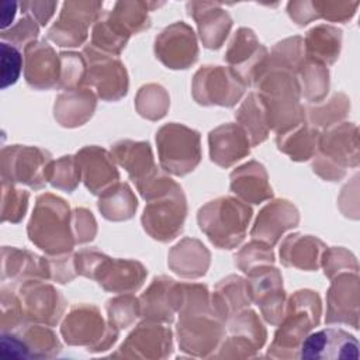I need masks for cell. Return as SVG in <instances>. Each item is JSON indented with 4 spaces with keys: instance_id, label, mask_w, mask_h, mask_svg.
Wrapping results in <instances>:
<instances>
[{
    "instance_id": "obj_26",
    "label": "cell",
    "mask_w": 360,
    "mask_h": 360,
    "mask_svg": "<svg viewBox=\"0 0 360 360\" xmlns=\"http://www.w3.org/2000/svg\"><path fill=\"white\" fill-rule=\"evenodd\" d=\"M249 138L242 127L224 124L210 132V155L212 162L228 167L249 153Z\"/></svg>"
},
{
    "instance_id": "obj_17",
    "label": "cell",
    "mask_w": 360,
    "mask_h": 360,
    "mask_svg": "<svg viewBox=\"0 0 360 360\" xmlns=\"http://www.w3.org/2000/svg\"><path fill=\"white\" fill-rule=\"evenodd\" d=\"M172 353V332L169 328L142 322L138 325L120 346L114 356L139 357V359H160Z\"/></svg>"
},
{
    "instance_id": "obj_40",
    "label": "cell",
    "mask_w": 360,
    "mask_h": 360,
    "mask_svg": "<svg viewBox=\"0 0 360 360\" xmlns=\"http://www.w3.org/2000/svg\"><path fill=\"white\" fill-rule=\"evenodd\" d=\"M169 107V96L158 84L143 86L136 97V108L142 117L149 120L162 118Z\"/></svg>"
},
{
    "instance_id": "obj_1",
    "label": "cell",
    "mask_w": 360,
    "mask_h": 360,
    "mask_svg": "<svg viewBox=\"0 0 360 360\" xmlns=\"http://www.w3.org/2000/svg\"><path fill=\"white\" fill-rule=\"evenodd\" d=\"M72 218L66 202L53 194L38 197L28 224L32 243L49 255L70 252L76 243L72 232Z\"/></svg>"
},
{
    "instance_id": "obj_44",
    "label": "cell",
    "mask_w": 360,
    "mask_h": 360,
    "mask_svg": "<svg viewBox=\"0 0 360 360\" xmlns=\"http://www.w3.org/2000/svg\"><path fill=\"white\" fill-rule=\"evenodd\" d=\"M273 252L270 245H262L257 242L250 243L243 250L239 252L236 257V264L245 271L250 273L259 267L270 266L273 263Z\"/></svg>"
},
{
    "instance_id": "obj_42",
    "label": "cell",
    "mask_w": 360,
    "mask_h": 360,
    "mask_svg": "<svg viewBox=\"0 0 360 360\" xmlns=\"http://www.w3.org/2000/svg\"><path fill=\"white\" fill-rule=\"evenodd\" d=\"M108 319L117 329L129 326L139 315V301L131 295L118 297L107 302Z\"/></svg>"
},
{
    "instance_id": "obj_29",
    "label": "cell",
    "mask_w": 360,
    "mask_h": 360,
    "mask_svg": "<svg viewBox=\"0 0 360 360\" xmlns=\"http://www.w3.org/2000/svg\"><path fill=\"white\" fill-rule=\"evenodd\" d=\"M96 108V97L87 89L65 90L55 103V118L65 127L86 122Z\"/></svg>"
},
{
    "instance_id": "obj_5",
    "label": "cell",
    "mask_w": 360,
    "mask_h": 360,
    "mask_svg": "<svg viewBox=\"0 0 360 360\" xmlns=\"http://www.w3.org/2000/svg\"><path fill=\"white\" fill-rule=\"evenodd\" d=\"M318 146L321 155L314 163V170L326 180L343 177L346 166L359 163L357 128L352 124H343L332 128L323 136H319Z\"/></svg>"
},
{
    "instance_id": "obj_48",
    "label": "cell",
    "mask_w": 360,
    "mask_h": 360,
    "mask_svg": "<svg viewBox=\"0 0 360 360\" xmlns=\"http://www.w3.org/2000/svg\"><path fill=\"white\" fill-rule=\"evenodd\" d=\"M323 266H325V274L329 278H333V276L338 274V271H342V269L350 270V266L357 269L356 259L347 250L340 249V248L330 249V250L325 252Z\"/></svg>"
},
{
    "instance_id": "obj_12",
    "label": "cell",
    "mask_w": 360,
    "mask_h": 360,
    "mask_svg": "<svg viewBox=\"0 0 360 360\" xmlns=\"http://www.w3.org/2000/svg\"><path fill=\"white\" fill-rule=\"evenodd\" d=\"M250 280L246 283L248 295L260 305L264 319L273 325L281 322L284 316V291L281 276L277 269L266 266L249 273Z\"/></svg>"
},
{
    "instance_id": "obj_37",
    "label": "cell",
    "mask_w": 360,
    "mask_h": 360,
    "mask_svg": "<svg viewBox=\"0 0 360 360\" xmlns=\"http://www.w3.org/2000/svg\"><path fill=\"white\" fill-rule=\"evenodd\" d=\"M98 210L107 219H128L136 210V198L125 183H115L101 194Z\"/></svg>"
},
{
    "instance_id": "obj_9",
    "label": "cell",
    "mask_w": 360,
    "mask_h": 360,
    "mask_svg": "<svg viewBox=\"0 0 360 360\" xmlns=\"http://www.w3.org/2000/svg\"><path fill=\"white\" fill-rule=\"evenodd\" d=\"M186 211L184 195L181 188L176 186L173 190L149 201L142 215L143 228L158 240H170L180 233Z\"/></svg>"
},
{
    "instance_id": "obj_11",
    "label": "cell",
    "mask_w": 360,
    "mask_h": 360,
    "mask_svg": "<svg viewBox=\"0 0 360 360\" xmlns=\"http://www.w3.org/2000/svg\"><path fill=\"white\" fill-rule=\"evenodd\" d=\"M3 179L28 184L32 188H41L46 183V170L51 155L39 148L18 146L3 150Z\"/></svg>"
},
{
    "instance_id": "obj_33",
    "label": "cell",
    "mask_w": 360,
    "mask_h": 360,
    "mask_svg": "<svg viewBox=\"0 0 360 360\" xmlns=\"http://www.w3.org/2000/svg\"><path fill=\"white\" fill-rule=\"evenodd\" d=\"M342 32L330 25H318L308 31L305 38V49L308 59H314L323 65L333 63L339 55Z\"/></svg>"
},
{
    "instance_id": "obj_15",
    "label": "cell",
    "mask_w": 360,
    "mask_h": 360,
    "mask_svg": "<svg viewBox=\"0 0 360 360\" xmlns=\"http://www.w3.org/2000/svg\"><path fill=\"white\" fill-rule=\"evenodd\" d=\"M266 56L267 52L264 46L259 44L255 34L248 28H240L235 34L225 59L248 86L252 82L256 83L264 73L267 68Z\"/></svg>"
},
{
    "instance_id": "obj_21",
    "label": "cell",
    "mask_w": 360,
    "mask_h": 360,
    "mask_svg": "<svg viewBox=\"0 0 360 360\" xmlns=\"http://www.w3.org/2000/svg\"><path fill=\"white\" fill-rule=\"evenodd\" d=\"M25 80L35 89H51L59 84L60 58L46 42L25 45Z\"/></svg>"
},
{
    "instance_id": "obj_50",
    "label": "cell",
    "mask_w": 360,
    "mask_h": 360,
    "mask_svg": "<svg viewBox=\"0 0 360 360\" xmlns=\"http://www.w3.org/2000/svg\"><path fill=\"white\" fill-rule=\"evenodd\" d=\"M15 7H17L15 3H10V1H3L1 3V28L3 30L6 27H8L11 20L14 18Z\"/></svg>"
},
{
    "instance_id": "obj_45",
    "label": "cell",
    "mask_w": 360,
    "mask_h": 360,
    "mask_svg": "<svg viewBox=\"0 0 360 360\" xmlns=\"http://www.w3.org/2000/svg\"><path fill=\"white\" fill-rule=\"evenodd\" d=\"M21 72V55L17 48L1 42V87L17 82Z\"/></svg>"
},
{
    "instance_id": "obj_38",
    "label": "cell",
    "mask_w": 360,
    "mask_h": 360,
    "mask_svg": "<svg viewBox=\"0 0 360 360\" xmlns=\"http://www.w3.org/2000/svg\"><path fill=\"white\" fill-rule=\"evenodd\" d=\"M298 70L301 75L300 91H302L309 101H321L329 87V73L326 66L314 59H307Z\"/></svg>"
},
{
    "instance_id": "obj_25",
    "label": "cell",
    "mask_w": 360,
    "mask_h": 360,
    "mask_svg": "<svg viewBox=\"0 0 360 360\" xmlns=\"http://www.w3.org/2000/svg\"><path fill=\"white\" fill-rule=\"evenodd\" d=\"M82 179L93 194H103L112 184L118 183V172L112 158L97 146L82 149L77 156Z\"/></svg>"
},
{
    "instance_id": "obj_20",
    "label": "cell",
    "mask_w": 360,
    "mask_h": 360,
    "mask_svg": "<svg viewBox=\"0 0 360 360\" xmlns=\"http://www.w3.org/2000/svg\"><path fill=\"white\" fill-rule=\"evenodd\" d=\"M112 156L127 169L129 177L136 183L141 194H143L159 179L148 142L121 141L114 145Z\"/></svg>"
},
{
    "instance_id": "obj_13",
    "label": "cell",
    "mask_w": 360,
    "mask_h": 360,
    "mask_svg": "<svg viewBox=\"0 0 360 360\" xmlns=\"http://www.w3.org/2000/svg\"><path fill=\"white\" fill-rule=\"evenodd\" d=\"M266 330L253 311L236 314L229 323L228 336L219 349L218 357H252L263 346Z\"/></svg>"
},
{
    "instance_id": "obj_23",
    "label": "cell",
    "mask_w": 360,
    "mask_h": 360,
    "mask_svg": "<svg viewBox=\"0 0 360 360\" xmlns=\"http://www.w3.org/2000/svg\"><path fill=\"white\" fill-rule=\"evenodd\" d=\"M145 276L146 270L138 262L110 259L103 256L91 278H96L98 284L107 291L131 292L141 287Z\"/></svg>"
},
{
    "instance_id": "obj_31",
    "label": "cell",
    "mask_w": 360,
    "mask_h": 360,
    "mask_svg": "<svg viewBox=\"0 0 360 360\" xmlns=\"http://www.w3.org/2000/svg\"><path fill=\"white\" fill-rule=\"evenodd\" d=\"M197 6L201 10H193L190 14L198 24L202 44L207 48H219L232 24L229 15L211 3H197Z\"/></svg>"
},
{
    "instance_id": "obj_19",
    "label": "cell",
    "mask_w": 360,
    "mask_h": 360,
    "mask_svg": "<svg viewBox=\"0 0 360 360\" xmlns=\"http://www.w3.org/2000/svg\"><path fill=\"white\" fill-rule=\"evenodd\" d=\"M100 3H65L59 20L48 37L59 46H77L87 37V27L97 14Z\"/></svg>"
},
{
    "instance_id": "obj_43",
    "label": "cell",
    "mask_w": 360,
    "mask_h": 360,
    "mask_svg": "<svg viewBox=\"0 0 360 360\" xmlns=\"http://www.w3.org/2000/svg\"><path fill=\"white\" fill-rule=\"evenodd\" d=\"M349 110V100L343 94H335L325 105L311 108L308 115L314 125H332V122L339 121L346 115Z\"/></svg>"
},
{
    "instance_id": "obj_6",
    "label": "cell",
    "mask_w": 360,
    "mask_h": 360,
    "mask_svg": "<svg viewBox=\"0 0 360 360\" xmlns=\"http://www.w3.org/2000/svg\"><path fill=\"white\" fill-rule=\"evenodd\" d=\"M66 343L86 346L89 352L107 350L118 336V329L111 323L107 326L93 305H76L66 315L62 328Z\"/></svg>"
},
{
    "instance_id": "obj_41",
    "label": "cell",
    "mask_w": 360,
    "mask_h": 360,
    "mask_svg": "<svg viewBox=\"0 0 360 360\" xmlns=\"http://www.w3.org/2000/svg\"><path fill=\"white\" fill-rule=\"evenodd\" d=\"M60 79L59 87H65L66 90L79 89V86L84 84L87 63L83 55L70 52L60 53Z\"/></svg>"
},
{
    "instance_id": "obj_32",
    "label": "cell",
    "mask_w": 360,
    "mask_h": 360,
    "mask_svg": "<svg viewBox=\"0 0 360 360\" xmlns=\"http://www.w3.org/2000/svg\"><path fill=\"white\" fill-rule=\"evenodd\" d=\"M210 262L208 250L194 239H184L173 248L169 266L180 276L198 277L205 273Z\"/></svg>"
},
{
    "instance_id": "obj_16",
    "label": "cell",
    "mask_w": 360,
    "mask_h": 360,
    "mask_svg": "<svg viewBox=\"0 0 360 360\" xmlns=\"http://www.w3.org/2000/svg\"><path fill=\"white\" fill-rule=\"evenodd\" d=\"M22 314L28 321L55 325L65 309L63 297L52 285L39 281H28L20 290Z\"/></svg>"
},
{
    "instance_id": "obj_39",
    "label": "cell",
    "mask_w": 360,
    "mask_h": 360,
    "mask_svg": "<svg viewBox=\"0 0 360 360\" xmlns=\"http://www.w3.org/2000/svg\"><path fill=\"white\" fill-rule=\"evenodd\" d=\"M80 167L73 156H63L56 162H51L46 170V181L53 187L72 191L80 180Z\"/></svg>"
},
{
    "instance_id": "obj_24",
    "label": "cell",
    "mask_w": 360,
    "mask_h": 360,
    "mask_svg": "<svg viewBox=\"0 0 360 360\" xmlns=\"http://www.w3.org/2000/svg\"><path fill=\"white\" fill-rule=\"evenodd\" d=\"M359 318V277L357 273H343L332 283L328 294L326 322L349 323L357 328Z\"/></svg>"
},
{
    "instance_id": "obj_10",
    "label": "cell",
    "mask_w": 360,
    "mask_h": 360,
    "mask_svg": "<svg viewBox=\"0 0 360 360\" xmlns=\"http://www.w3.org/2000/svg\"><path fill=\"white\" fill-rule=\"evenodd\" d=\"M83 56L87 60L84 84L93 86L103 100H118L127 93V72L120 60L94 49L91 45L84 48Z\"/></svg>"
},
{
    "instance_id": "obj_3",
    "label": "cell",
    "mask_w": 360,
    "mask_h": 360,
    "mask_svg": "<svg viewBox=\"0 0 360 360\" xmlns=\"http://www.w3.org/2000/svg\"><path fill=\"white\" fill-rule=\"evenodd\" d=\"M321 301L316 292L297 291L290 301L288 309L281 319V326L276 332L269 354L281 357L287 350H300V345L307 333L319 322Z\"/></svg>"
},
{
    "instance_id": "obj_28",
    "label": "cell",
    "mask_w": 360,
    "mask_h": 360,
    "mask_svg": "<svg viewBox=\"0 0 360 360\" xmlns=\"http://www.w3.org/2000/svg\"><path fill=\"white\" fill-rule=\"evenodd\" d=\"M231 190L248 202L259 204L271 197L264 167L257 162H249L231 174Z\"/></svg>"
},
{
    "instance_id": "obj_35",
    "label": "cell",
    "mask_w": 360,
    "mask_h": 360,
    "mask_svg": "<svg viewBox=\"0 0 360 360\" xmlns=\"http://www.w3.org/2000/svg\"><path fill=\"white\" fill-rule=\"evenodd\" d=\"M14 333L21 342L24 357H53L60 353V343L56 335L46 326L31 325Z\"/></svg>"
},
{
    "instance_id": "obj_49",
    "label": "cell",
    "mask_w": 360,
    "mask_h": 360,
    "mask_svg": "<svg viewBox=\"0 0 360 360\" xmlns=\"http://www.w3.org/2000/svg\"><path fill=\"white\" fill-rule=\"evenodd\" d=\"M11 35H1L3 39H10L14 44H30L38 34V27L34 20L25 17L18 21V24L10 30Z\"/></svg>"
},
{
    "instance_id": "obj_14",
    "label": "cell",
    "mask_w": 360,
    "mask_h": 360,
    "mask_svg": "<svg viewBox=\"0 0 360 360\" xmlns=\"http://www.w3.org/2000/svg\"><path fill=\"white\" fill-rule=\"evenodd\" d=\"M156 56L172 69H186L197 59L198 49L193 30L183 21L160 32L155 41Z\"/></svg>"
},
{
    "instance_id": "obj_36",
    "label": "cell",
    "mask_w": 360,
    "mask_h": 360,
    "mask_svg": "<svg viewBox=\"0 0 360 360\" xmlns=\"http://www.w3.org/2000/svg\"><path fill=\"white\" fill-rule=\"evenodd\" d=\"M236 120L242 124L250 145H257L267 138L269 124L266 118V108L260 97L250 93L236 112Z\"/></svg>"
},
{
    "instance_id": "obj_18",
    "label": "cell",
    "mask_w": 360,
    "mask_h": 360,
    "mask_svg": "<svg viewBox=\"0 0 360 360\" xmlns=\"http://www.w3.org/2000/svg\"><path fill=\"white\" fill-rule=\"evenodd\" d=\"M300 356L302 359H357L359 343L343 329L326 328L302 340Z\"/></svg>"
},
{
    "instance_id": "obj_30",
    "label": "cell",
    "mask_w": 360,
    "mask_h": 360,
    "mask_svg": "<svg viewBox=\"0 0 360 360\" xmlns=\"http://www.w3.org/2000/svg\"><path fill=\"white\" fill-rule=\"evenodd\" d=\"M323 243L308 235H290L280 248V256L285 266H294L304 270L318 269Z\"/></svg>"
},
{
    "instance_id": "obj_47",
    "label": "cell",
    "mask_w": 360,
    "mask_h": 360,
    "mask_svg": "<svg viewBox=\"0 0 360 360\" xmlns=\"http://www.w3.org/2000/svg\"><path fill=\"white\" fill-rule=\"evenodd\" d=\"M72 228L76 243L91 240L96 235V221L86 208H76L72 215Z\"/></svg>"
},
{
    "instance_id": "obj_8",
    "label": "cell",
    "mask_w": 360,
    "mask_h": 360,
    "mask_svg": "<svg viewBox=\"0 0 360 360\" xmlns=\"http://www.w3.org/2000/svg\"><path fill=\"white\" fill-rule=\"evenodd\" d=\"M246 83L232 68L204 66L193 82V96L204 105H235L243 94Z\"/></svg>"
},
{
    "instance_id": "obj_22",
    "label": "cell",
    "mask_w": 360,
    "mask_h": 360,
    "mask_svg": "<svg viewBox=\"0 0 360 360\" xmlns=\"http://www.w3.org/2000/svg\"><path fill=\"white\" fill-rule=\"evenodd\" d=\"M180 308V284L165 276L156 277L139 300V315L159 322H172Z\"/></svg>"
},
{
    "instance_id": "obj_27",
    "label": "cell",
    "mask_w": 360,
    "mask_h": 360,
    "mask_svg": "<svg viewBox=\"0 0 360 360\" xmlns=\"http://www.w3.org/2000/svg\"><path fill=\"white\" fill-rule=\"evenodd\" d=\"M298 224V211L294 205L284 200H276L267 204L259 214L252 229V236L274 245L280 235Z\"/></svg>"
},
{
    "instance_id": "obj_34",
    "label": "cell",
    "mask_w": 360,
    "mask_h": 360,
    "mask_svg": "<svg viewBox=\"0 0 360 360\" xmlns=\"http://www.w3.org/2000/svg\"><path fill=\"white\" fill-rule=\"evenodd\" d=\"M319 134L314 127L301 122L284 132L277 135L278 148L288 153L291 159L295 160H307L309 159L318 146Z\"/></svg>"
},
{
    "instance_id": "obj_2",
    "label": "cell",
    "mask_w": 360,
    "mask_h": 360,
    "mask_svg": "<svg viewBox=\"0 0 360 360\" xmlns=\"http://www.w3.org/2000/svg\"><path fill=\"white\" fill-rule=\"evenodd\" d=\"M252 210L232 198L221 197L198 211V224L208 239L221 249H232L245 238Z\"/></svg>"
},
{
    "instance_id": "obj_7",
    "label": "cell",
    "mask_w": 360,
    "mask_h": 360,
    "mask_svg": "<svg viewBox=\"0 0 360 360\" xmlns=\"http://www.w3.org/2000/svg\"><path fill=\"white\" fill-rule=\"evenodd\" d=\"M177 332L181 350L194 356H208L224 336L222 319L214 307L181 312Z\"/></svg>"
},
{
    "instance_id": "obj_46",
    "label": "cell",
    "mask_w": 360,
    "mask_h": 360,
    "mask_svg": "<svg viewBox=\"0 0 360 360\" xmlns=\"http://www.w3.org/2000/svg\"><path fill=\"white\" fill-rule=\"evenodd\" d=\"M3 188L6 195L10 197V202L8 201H3V208L8 207V210L3 211V221H11V222H18L21 219V217H24V212L27 210V202H28V194L24 190L15 188L13 186L8 187L3 183Z\"/></svg>"
},
{
    "instance_id": "obj_4",
    "label": "cell",
    "mask_w": 360,
    "mask_h": 360,
    "mask_svg": "<svg viewBox=\"0 0 360 360\" xmlns=\"http://www.w3.org/2000/svg\"><path fill=\"white\" fill-rule=\"evenodd\" d=\"M156 143L162 167L173 174H187L200 162V135L184 125H163L156 134Z\"/></svg>"
}]
</instances>
